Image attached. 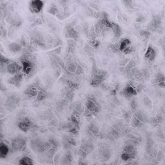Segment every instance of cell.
I'll use <instances>...</instances> for the list:
<instances>
[{
  "label": "cell",
  "instance_id": "cell-1",
  "mask_svg": "<svg viewBox=\"0 0 165 165\" xmlns=\"http://www.w3.org/2000/svg\"><path fill=\"white\" fill-rule=\"evenodd\" d=\"M136 154L137 152L135 145L132 144H127L124 148L122 158L123 160L127 161L130 159H134L136 157Z\"/></svg>",
  "mask_w": 165,
  "mask_h": 165
},
{
  "label": "cell",
  "instance_id": "cell-2",
  "mask_svg": "<svg viewBox=\"0 0 165 165\" xmlns=\"http://www.w3.org/2000/svg\"><path fill=\"white\" fill-rule=\"evenodd\" d=\"M43 5V3L41 0H31L29 3V10L31 13L38 14L42 10Z\"/></svg>",
  "mask_w": 165,
  "mask_h": 165
},
{
  "label": "cell",
  "instance_id": "cell-3",
  "mask_svg": "<svg viewBox=\"0 0 165 165\" xmlns=\"http://www.w3.org/2000/svg\"><path fill=\"white\" fill-rule=\"evenodd\" d=\"M121 93L122 95L125 96V98H131V97L137 95L138 91H136L135 88L132 87L130 85V84L128 83L122 90V91L121 92Z\"/></svg>",
  "mask_w": 165,
  "mask_h": 165
},
{
  "label": "cell",
  "instance_id": "cell-4",
  "mask_svg": "<svg viewBox=\"0 0 165 165\" xmlns=\"http://www.w3.org/2000/svg\"><path fill=\"white\" fill-rule=\"evenodd\" d=\"M22 69V67L16 62L10 63L8 65L7 67L8 73L12 75L17 74L18 73H19L20 70Z\"/></svg>",
  "mask_w": 165,
  "mask_h": 165
},
{
  "label": "cell",
  "instance_id": "cell-5",
  "mask_svg": "<svg viewBox=\"0 0 165 165\" xmlns=\"http://www.w3.org/2000/svg\"><path fill=\"white\" fill-rule=\"evenodd\" d=\"M23 78V74L18 73L15 76L10 78L8 81V83L14 85L15 87H19Z\"/></svg>",
  "mask_w": 165,
  "mask_h": 165
},
{
  "label": "cell",
  "instance_id": "cell-6",
  "mask_svg": "<svg viewBox=\"0 0 165 165\" xmlns=\"http://www.w3.org/2000/svg\"><path fill=\"white\" fill-rule=\"evenodd\" d=\"M157 56V52L151 45H149L144 57L151 62H153Z\"/></svg>",
  "mask_w": 165,
  "mask_h": 165
},
{
  "label": "cell",
  "instance_id": "cell-7",
  "mask_svg": "<svg viewBox=\"0 0 165 165\" xmlns=\"http://www.w3.org/2000/svg\"><path fill=\"white\" fill-rule=\"evenodd\" d=\"M31 125L32 123L27 118H25L24 119H22L19 124V128L25 132L31 128Z\"/></svg>",
  "mask_w": 165,
  "mask_h": 165
},
{
  "label": "cell",
  "instance_id": "cell-8",
  "mask_svg": "<svg viewBox=\"0 0 165 165\" xmlns=\"http://www.w3.org/2000/svg\"><path fill=\"white\" fill-rule=\"evenodd\" d=\"M112 23L113 26H112L111 30H112V32L114 34V37L115 39L117 40L122 35V31L120 27L117 24L113 22H112Z\"/></svg>",
  "mask_w": 165,
  "mask_h": 165
},
{
  "label": "cell",
  "instance_id": "cell-9",
  "mask_svg": "<svg viewBox=\"0 0 165 165\" xmlns=\"http://www.w3.org/2000/svg\"><path fill=\"white\" fill-rule=\"evenodd\" d=\"M25 142L23 139H19L16 140V141L12 143V147L15 150H20L22 147L24 146Z\"/></svg>",
  "mask_w": 165,
  "mask_h": 165
},
{
  "label": "cell",
  "instance_id": "cell-10",
  "mask_svg": "<svg viewBox=\"0 0 165 165\" xmlns=\"http://www.w3.org/2000/svg\"><path fill=\"white\" fill-rule=\"evenodd\" d=\"M119 43L120 44V50L121 52H123L125 49L131 44V41L127 38H122L120 40Z\"/></svg>",
  "mask_w": 165,
  "mask_h": 165
},
{
  "label": "cell",
  "instance_id": "cell-11",
  "mask_svg": "<svg viewBox=\"0 0 165 165\" xmlns=\"http://www.w3.org/2000/svg\"><path fill=\"white\" fill-rule=\"evenodd\" d=\"M21 45L17 43H12L8 45L9 49L11 52H14V53H17L20 51V50H21Z\"/></svg>",
  "mask_w": 165,
  "mask_h": 165
},
{
  "label": "cell",
  "instance_id": "cell-12",
  "mask_svg": "<svg viewBox=\"0 0 165 165\" xmlns=\"http://www.w3.org/2000/svg\"><path fill=\"white\" fill-rule=\"evenodd\" d=\"M86 106L89 110L93 112H98L99 111V109L98 106L95 105L93 101L91 100H88L86 102Z\"/></svg>",
  "mask_w": 165,
  "mask_h": 165
},
{
  "label": "cell",
  "instance_id": "cell-13",
  "mask_svg": "<svg viewBox=\"0 0 165 165\" xmlns=\"http://www.w3.org/2000/svg\"><path fill=\"white\" fill-rule=\"evenodd\" d=\"M123 4L126 8L129 9H134L136 5L133 0H121Z\"/></svg>",
  "mask_w": 165,
  "mask_h": 165
},
{
  "label": "cell",
  "instance_id": "cell-14",
  "mask_svg": "<svg viewBox=\"0 0 165 165\" xmlns=\"http://www.w3.org/2000/svg\"><path fill=\"white\" fill-rule=\"evenodd\" d=\"M8 151V148L6 145H4V144H1V146H0V155H1V157H4L5 156H7Z\"/></svg>",
  "mask_w": 165,
  "mask_h": 165
},
{
  "label": "cell",
  "instance_id": "cell-15",
  "mask_svg": "<svg viewBox=\"0 0 165 165\" xmlns=\"http://www.w3.org/2000/svg\"><path fill=\"white\" fill-rule=\"evenodd\" d=\"M24 93L27 95H31L32 96H35L37 94V90L35 87H32L31 88L26 89Z\"/></svg>",
  "mask_w": 165,
  "mask_h": 165
},
{
  "label": "cell",
  "instance_id": "cell-16",
  "mask_svg": "<svg viewBox=\"0 0 165 165\" xmlns=\"http://www.w3.org/2000/svg\"><path fill=\"white\" fill-rule=\"evenodd\" d=\"M120 48V44L119 42L116 43L114 44H110L109 45V48L111 49V51L114 53H118V52H121Z\"/></svg>",
  "mask_w": 165,
  "mask_h": 165
},
{
  "label": "cell",
  "instance_id": "cell-17",
  "mask_svg": "<svg viewBox=\"0 0 165 165\" xmlns=\"http://www.w3.org/2000/svg\"><path fill=\"white\" fill-rule=\"evenodd\" d=\"M152 20L155 21L156 24L157 26V28H160L161 27L162 18L161 16L159 15H154L152 16Z\"/></svg>",
  "mask_w": 165,
  "mask_h": 165
},
{
  "label": "cell",
  "instance_id": "cell-18",
  "mask_svg": "<svg viewBox=\"0 0 165 165\" xmlns=\"http://www.w3.org/2000/svg\"><path fill=\"white\" fill-rule=\"evenodd\" d=\"M19 163L21 165H31L33 164L32 159L28 157L22 158L19 160Z\"/></svg>",
  "mask_w": 165,
  "mask_h": 165
},
{
  "label": "cell",
  "instance_id": "cell-19",
  "mask_svg": "<svg viewBox=\"0 0 165 165\" xmlns=\"http://www.w3.org/2000/svg\"><path fill=\"white\" fill-rule=\"evenodd\" d=\"M151 35V32H150L148 30H140V35L141 37H144L145 39H149Z\"/></svg>",
  "mask_w": 165,
  "mask_h": 165
},
{
  "label": "cell",
  "instance_id": "cell-20",
  "mask_svg": "<svg viewBox=\"0 0 165 165\" xmlns=\"http://www.w3.org/2000/svg\"><path fill=\"white\" fill-rule=\"evenodd\" d=\"M135 47L134 45H132L131 44L129 46H128L126 49H125L124 51H123V52L125 54H129L135 52Z\"/></svg>",
  "mask_w": 165,
  "mask_h": 165
},
{
  "label": "cell",
  "instance_id": "cell-21",
  "mask_svg": "<svg viewBox=\"0 0 165 165\" xmlns=\"http://www.w3.org/2000/svg\"><path fill=\"white\" fill-rule=\"evenodd\" d=\"M0 61H1V67H2L3 66H4L5 65H9L11 63V61L9 59L3 57L2 55H1Z\"/></svg>",
  "mask_w": 165,
  "mask_h": 165
},
{
  "label": "cell",
  "instance_id": "cell-22",
  "mask_svg": "<svg viewBox=\"0 0 165 165\" xmlns=\"http://www.w3.org/2000/svg\"><path fill=\"white\" fill-rule=\"evenodd\" d=\"M89 44L94 48H97L99 45L100 43L98 41L95 40H89L88 41Z\"/></svg>",
  "mask_w": 165,
  "mask_h": 165
},
{
  "label": "cell",
  "instance_id": "cell-23",
  "mask_svg": "<svg viewBox=\"0 0 165 165\" xmlns=\"http://www.w3.org/2000/svg\"><path fill=\"white\" fill-rule=\"evenodd\" d=\"M145 21V18L142 14H140L138 16V17H136V21L137 23H143L144 21Z\"/></svg>",
  "mask_w": 165,
  "mask_h": 165
},
{
  "label": "cell",
  "instance_id": "cell-24",
  "mask_svg": "<svg viewBox=\"0 0 165 165\" xmlns=\"http://www.w3.org/2000/svg\"><path fill=\"white\" fill-rule=\"evenodd\" d=\"M48 12H49L50 14H52V15H55L56 14H59L58 9L55 7H51V8L48 11Z\"/></svg>",
  "mask_w": 165,
  "mask_h": 165
},
{
  "label": "cell",
  "instance_id": "cell-25",
  "mask_svg": "<svg viewBox=\"0 0 165 165\" xmlns=\"http://www.w3.org/2000/svg\"><path fill=\"white\" fill-rule=\"evenodd\" d=\"M45 98V95L42 92L40 91L37 94V99L38 101H42Z\"/></svg>",
  "mask_w": 165,
  "mask_h": 165
},
{
  "label": "cell",
  "instance_id": "cell-26",
  "mask_svg": "<svg viewBox=\"0 0 165 165\" xmlns=\"http://www.w3.org/2000/svg\"><path fill=\"white\" fill-rule=\"evenodd\" d=\"M130 59H124L120 61V66L121 67H124L128 64V62L130 61Z\"/></svg>",
  "mask_w": 165,
  "mask_h": 165
},
{
  "label": "cell",
  "instance_id": "cell-27",
  "mask_svg": "<svg viewBox=\"0 0 165 165\" xmlns=\"http://www.w3.org/2000/svg\"><path fill=\"white\" fill-rule=\"evenodd\" d=\"M76 72L77 74V75L81 74H83L84 73L83 70L79 65H77Z\"/></svg>",
  "mask_w": 165,
  "mask_h": 165
},
{
  "label": "cell",
  "instance_id": "cell-28",
  "mask_svg": "<svg viewBox=\"0 0 165 165\" xmlns=\"http://www.w3.org/2000/svg\"><path fill=\"white\" fill-rule=\"evenodd\" d=\"M71 120H72L73 123L75 125L77 126V127H78L79 128V122H78L77 119L74 116H72V117H71Z\"/></svg>",
  "mask_w": 165,
  "mask_h": 165
},
{
  "label": "cell",
  "instance_id": "cell-29",
  "mask_svg": "<svg viewBox=\"0 0 165 165\" xmlns=\"http://www.w3.org/2000/svg\"><path fill=\"white\" fill-rule=\"evenodd\" d=\"M147 30H148L149 31L151 32V33H153V32H155L156 31H157V29H156V28L152 26L151 25L149 24L147 26Z\"/></svg>",
  "mask_w": 165,
  "mask_h": 165
},
{
  "label": "cell",
  "instance_id": "cell-30",
  "mask_svg": "<svg viewBox=\"0 0 165 165\" xmlns=\"http://www.w3.org/2000/svg\"><path fill=\"white\" fill-rule=\"evenodd\" d=\"M131 108H132L134 110H136V108H137V104H136V102L134 101L132 102L131 104Z\"/></svg>",
  "mask_w": 165,
  "mask_h": 165
},
{
  "label": "cell",
  "instance_id": "cell-31",
  "mask_svg": "<svg viewBox=\"0 0 165 165\" xmlns=\"http://www.w3.org/2000/svg\"><path fill=\"white\" fill-rule=\"evenodd\" d=\"M68 142H69L70 144H72V145H76L75 141H74V139H71V138H68Z\"/></svg>",
  "mask_w": 165,
  "mask_h": 165
},
{
  "label": "cell",
  "instance_id": "cell-32",
  "mask_svg": "<svg viewBox=\"0 0 165 165\" xmlns=\"http://www.w3.org/2000/svg\"><path fill=\"white\" fill-rule=\"evenodd\" d=\"M158 86H159V87H161V88H165V82H161L159 83H158Z\"/></svg>",
  "mask_w": 165,
  "mask_h": 165
},
{
  "label": "cell",
  "instance_id": "cell-33",
  "mask_svg": "<svg viewBox=\"0 0 165 165\" xmlns=\"http://www.w3.org/2000/svg\"><path fill=\"white\" fill-rule=\"evenodd\" d=\"M117 19L118 21L120 22H124V21L123 20V18H122V16H120V15H117Z\"/></svg>",
  "mask_w": 165,
  "mask_h": 165
},
{
  "label": "cell",
  "instance_id": "cell-34",
  "mask_svg": "<svg viewBox=\"0 0 165 165\" xmlns=\"http://www.w3.org/2000/svg\"><path fill=\"white\" fill-rule=\"evenodd\" d=\"M122 18H123V20L125 22H127V20H128V18H127V16L126 15H125V14H123L122 15Z\"/></svg>",
  "mask_w": 165,
  "mask_h": 165
},
{
  "label": "cell",
  "instance_id": "cell-35",
  "mask_svg": "<svg viewBox=\"0 0 165 165\" xmlns=\"http://www.w3.org/2000/svg\"><path fill=\"white\" fill-rule=\"evenodd\" d=\"M70 132L72 133L73 134H76L77 133V131L76 129L75 128H72L71 130L69 131Z\"/></svg>",
  "mask_w": 165,
  "mask_h": 165
},
{
  "label": "cell",
  "instance_id": "cell-36",
  "mask_svg": "<svg viewBox=\"0 0 165 165\" xmlns=\"http://www.w3.org/2000/svg\"><path fill=\"white\" fill-rule=\"evenodd\" d=\"M157 32L158 34L161 35V34H163V31L161 28H157Z\"/></svg>",
  "mask_w": 165,
  "mask_h": 165
}]
</instances>
